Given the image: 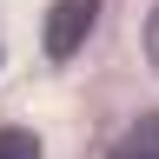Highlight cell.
<instances>
[{
  "instance_id": "3957f363",
  "label": "cell",
  "mask_w": 159,
  "mask_h": 159,
  "mask_svg": "<svg viewBox=\"0 0 159 159\" xmlns=\"http://www.w3.org/2000/svg\"><path fill=\"white\" fill-rule=\"evenodd\" d=\"M0 159H40V139L27 126H0Z\"/></svg>"
},
{
  "instance_id": "6da1fadb",
  "label": "cell",
  "mask_w": 159,
  "mask_h": 159,
  "mask_svg": "<svg viewBox=\"0 0 159 159\" xmlns=\"http://www.w3.org/2000/svg\"><path fill=\"white\" fill-rule=\"evenodd\" d=\"M99 20V0H53L47 7V60H73Z\"/></svg>"
},
{
  "instance_id": "277c9868",
  "label": "cell",
  "mask_w": 159,
  "mask_h": 159,
  "mask_svg": "<svg viewBox=\"0 0 159 159\" xmlns=\"http://www.w3.org/2000/svg\"><path fill=\"white\" fill-rule=\"evenodd\" d=\"M146 60H152V73H159V7H152V20H146Z\"/></svg>"
},
{
  "instance_id": "7a4b0ae2",
  "label": "cell",
  "mask_w": 159,
  "mask_h": 159,
  "mask_svg": "<svg viewBox=\"0 0 159 159\" xmlns=\"http://www.w3.org/2000/svg\"><path fill=\"white\" fill-rule=\"evenodd\" d=\"M106 159H159V113H139L133 126L106 146Z\"/></svg>"
}]
</instances>
